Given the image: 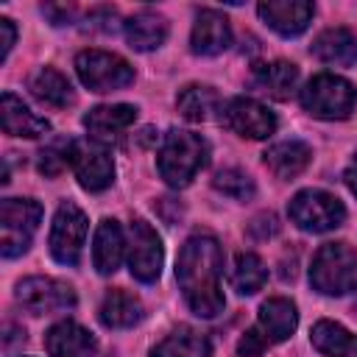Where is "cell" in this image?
<instances>
[{
  "label": "cell",
  "mask_w": 357,
  "mask_h": 357,
  "mask_svg": "<svg viewBox=\"0 0 357 357\" xmlns=\"http://www.w3.org/2000/svg\"><path fill=\"white\" fill-rule=\"evenodd\" d=\"M220 273H223V251L220 243L212 234H192L176 262V279L181 287V296L187 307L201 318H215L223 312V290H220Z\"/></svg>",
  "instance_id": "cell-1"
},
{
  "label": "cell",
  "mask_w": 357,
  "mask_h": 357,
  "mask_svg": "<svg viewBox=\"0 0 357 357\" xmlns=\"http://www.w3.org/2000/svg\"><path fill=\"white\" fill-rule=\"evenodd\" d=\"M206 162H209L206 139L195 131H181V128H173L165 134L156 156L159 176L165 178L167 187H176V190L187 187L198 176V170L206 167Z\"/></svg>",
  "instance_id": "cell-2"
},
{
  "label": "cell",
  "mask_w": 357,
  "mask_h": 357,
  "mask_svg": "<svg viewBox=\"0 0 357 357\" xmlns=\"http://www.w3.org/2000/svg\"><path fill=\"white\" fill-rule=\"evenodd\" d=\"M310 284L321 296H346L357 287V251L349 243H326L312 257Z\"/></svg>",
  "instance_id": "cell-3"
},
{
  "label": "cell",
  "mask_w": 357,
  "mask_h": 357,
  "mask_svg": "<svg viewBox=\"0 0 357 357\" xmlns=\"http://www.w3.org/2000/svg\"><path fill=\"white\" fill-rule=\"evenodd\" d=\"M298 100L312 117L346 120L357 106V89L351 81L335 73H318L304 84V89L298 92Z\"/></svg>",
  "instance_id": "cell-4"
},
{
  "label": "cell",
  "mask_w": 357,
  "mask_h": 357,
  "mask_svg": "<svg viewBox=\"0 0 357 357\" xmlns=\"http://www.w3.org/2000/svg\"><path fill=\"white\" fill-rule=\"evenodd\" d=\"M42 223V204L33 198L0 201V251L3 257H20L28 251L33 231Z\"/></svg>",
  "instance_id": "cell-5"
},
{
  "label": "cell",
  "mask_w": 357,
  "mask_h": 357,
  "mask_svg": "<svg viewBox=\"0 0 357 357\" xmlns=\"http://www.w3.org/2000/svg\"><path fill=\"white\" fill-rule=\"evenodd\" d=\"M290 220L301 229V231H332L346 220V206L340 204V198H335L332 192L324 190H301L290 198L287 206Z\"/></svg>",
  "instance_id": "cell-6"
},
{
  "label": "cell",
  "mask_w": 357,
  "mask_h": 357,
  "mask_svg": "<svg viewBox=\"0 0 357 357\" xmlns=\"http://www.w3.org/2000/svg\"><path fill=\"white\" fill-rule=\"evenodd\" d=\"M75 73L92 92H114L134 81V67L109 50H81L75 56Z\"/></svg>",
  "instance_id": "cell-7"
},
{
  "label": "cell",
  "mask_w": 357,
  "mask_h": 357,
  "mask_svg": "<svg viewBox=\"0 0 357 357\" xmlns=\"http://www.w3.org/2000/svg\"><path fill=\"white\" fill-rule=\"evenodd\" d=\"M84 240H86V215L75 204L64 201L53 215V226L47 237L53 259L61 265H78Z\"/></svg>",
  "instance_id": "cell-8"
},
{
  "label": "cell",
  "mask_w": 357,
  "mask_h": 357,
  "mask_svg": "<svg viewBox=\"0 0 357 357\" xmlns=\"http://www.w3.org/2000/svg\"><path fill=\"white\" fill-rule=\"evenodd\" d=\"M14 296L22 304V310H28L31 315H50L75 307V290L53 276H28L17 282Z\"/></svg>",
  "instance_id": "cell-9"
},
{
  "label": "cell",
  "mask_w": 357,
  "mask_h": 357,
  "mask_svg": "<svg viewBox=\"0 0 357 357\" xmlns=\"http://www.w3.org/2000/svg\"><path fill=\"white\" fill-rule=\"evenodd\" d=\"M162 262H165V248H162L159 234L142 218L131 220V226H128V268H131V276L151 284V282L159 279Z\"/></svg>",
  "instance_id": "cell-10"
},
{
  "label": "cell",
  "mask_w": 357,
  "mask_h": 357,
  "mask_svg": "<svg viewBox=\"0 0 357 357\" xmlns=\"http://www.w3.org/2000/svg\"><path fill=\"white\" fill-rule=\"evenodd\" d=\"M70 167L78 178V184L86 192H100L114 181V162L112 153L106 151L103 142L86 139V142H75L73 145V159Z\"/></svg>",
  "instance_id": "cell-11"
},
{
  "label": "cell",
  "mask_w": 357,
  "mask_h": 357,
  "mask_svg": "<svg viewBox=\"0 0 357 357\" xmlns=\"http://www.w3.org/2000/svg\"><path fill=\"white\" fill-rule=\"evenodd\" d=\"M223 123L245 139H268L276 131V114L254 98H231L223 106Z\"/></svg>",
  "instance_id": "cell-12"
},
{
  "label": "cell",
  "mask_w": 357,
  "mask_h": 357,
  "mask_svg": "<svg viewBox=\"0 0 357 357\" xmlns=\"http://www.w3.org/2000/svg\"><path fill=\"white\" fill-rule=\"evenodd\" d=\"M257 11L271 31L282 36H298L312 22L315 6L310 0H262Z\"/></svg>",
  "instance_id": "cell-13"
},
{
  "label": "cell",
  "mask_w": 357,
  "mask_h": 357,
  "mask_svg": "<svg viewBox=\"0 0 357 357\" xmlns=\"http://www.w3.org/2000/svg\"><path fill=\"white\" fill-rule=\"evenodd\" d=\"M231 45V25L229 20L215 11V8H204L195 17L192 33H190V47L195 56H220L223 50H229Z\"/></svg>",
  "instance_id": "cell-14"
},
{
  "label": "cell",
  "mask_w": 357,
  "mask_h": 357,
  "mask_svg": "<svg viewBox=\"0 0 357 357\" xmlns=\"http://www.w3.org/2000/svg\"><path fill=\"white\" fill-rule=\"evenodd\" d=\"M45 349L50 357H95L98 340L89 329L75 321H59L45 335Z\"/></svg>",
  "instance_id": "cell-15"
},
{
  "label": "cell",
  "mask_w": 357,
  "mask_h": 357,
  "mask_svg": "<svg viewBox=\"0 0 357 357\" xmlns=\"http://www.w3.org/2000/svg\"><path fill=\"white\" fill-rule=\"evenodd\" d=\"M137 120V106L131 103H109V106H95L84 114V128L95 142H112L117 139L126 128H131Z\"/></svg>",
  "instance_id": "cell-16"
},
{
  "label": "cell",
  "mask_w": 357,
  "mask_h": 357,
  "mask_svg": "<svg viewBox=\"0 0 357 357\" xmlns=\"http://www.w3.org/2000/svg\"><path fill=\"white\" fill-rule=\"evenodd\" d=\"M0 126L8 137H45L50 131V123L39 114H33L14 92L0 95Z\"/></svg>",
  "instance_id": "cell-17"
},
{
  "label": "cell",
  "mask_w": 357,
  "mask_h": 357,
  "mask_svg": "<svg viewBox=\"0 0 357 357\" xmlns=\"http://www.w3.org/2000/svg\"><path fill=\"white\" fill-rule=\"evenodd\" d=\"M128 243H126V234L120 229L117 220L106 218L98 223L95 229V240H92V262H95V271L109 276L120 268L123 262V254H126Z\"/></svg>",
  "instance_id": "cell-18"
},
{
  "label": "cell",
  "mask_w": 357,
  "mask_h": 357,
  "mask_svg": "<svg viewBox=\"0 0 357 357\" xmlns=\"http://www.w3.org/2000/svg\"><path fill=\"white\" fill-rule=\"evenodd\" d=\"M251 84L273 100H287L298 86V67L293 61H284V59L257 64L251 73Z\"/></svg>",
  "instance_id": "cell-19"
},
{
  "label": "cell",
  "mask_w": 357,
  "mask_h": 357,
  "mask_svg": "<svg viewBox=\"0 0 357 357\" xmlns=\"http://www.w3.org/2000/svg\"><path fill=\"white\" fill-rule=\"evenodd\" d=\"M254 326L271 340V346L287 340V337L296 332V326H298L296 304H293L290 298H282V296L262 301V307H259V318H257Z\"/></svg>",
  "instance_id": "cell-20"
},
{
  "label": "cell",
  "mask_w": 357,
  "mask_h": 357,
  "mask_svg": "<svg viewBox=\"0 0 357 357\" xmlns=\"http://www.w3.org/2000/svg\"><path fill=\"white\" fill-rule=\"evenodd\" d=\"M98 318L109 329H131L145 318V307H142L139 296H134L128 290H109L100 301Z\"/></svg>",
  "instance_id": "cell-21"
},
{
  "label": "cell",
  "mask_w": 357,
  "mask_h": 357,
  "mask_svg": "<svg viewBox=\"0 0 357 357\" xmlns=\"http://www.w3.org/2000/svg\"><path fill=\"white\" fill-rule=\"evenodd\" d=\"M310 50L324 64L351 67L357 61V33H351L349 28H326L315 36Z\"/></svg>",
  "instance_id": "cell-22"
},
{
  "label": "cell",
  "mask_w": 357,
  "mask_h": 357,
  "mask_svg": "<svg viewBox=\"0 0 357 357\" xmlns=\"http://www.w3.org/2000/svg\"><path fill=\"white\" fill-rule=\"evenodd\" d=\"M268 170L276 176V178H296L298 173L307 170L310 159H312V151L307 142L301 139H284V142H273L265 153H262Z\"/></svg>",
  "instance_id": "cell-23"
},
{
  "label": "cell",
  "mask_w": 357,
  "mask_h": 357,
  "mask_svg": "<svg viewBox=\"0 0 357 357\" xmlns=\"http://www.w3.org/2000/svg\"><path fill=\"white\" fill-rule=\"evenodd\" d=\"M123 31H126V42L134 50L148 53L162 47V42L167 39V20L156 11H139L123 22Z\"/></svg>",
  "instance_id": "cell-24"
},
{
  "label": "cell",
  "mask_w": 357,
  "mask_h": 357,
  "mask_svg": "<svg viewBox=\"0 0 357 357\" xmlns=\"http://www.w3.org/2000/svg\"><path fill=\"white\" fill-rule=\"evenodd\" d=\"M176 109L184 120L204 123V120H212L215 112L220 109V95L209 84H187L176 98Z\"/></svg>",
  "instance_id": "cell-25"
},
{
  "label": "cell",
  "mask_w": 357,
  "mask_h": 357,
  "mask_svg": "<svg viewBox=\"0 0 357 357\" xmlns=\"http://www.w3.org/2000/svg\"><path fill=\"white\" fill-rule=\"evenodd\" d=\"M209 354H212V346L204 332L192 326H178L165 340H159L148 357H209Z\"/></svg>",
  "instance_id": "cell-26"
},
{
  "label": "cell",
  "mask_w": 357,
  "mask_h": 357,
  "mask_svg": "<svg viewBox=\"0 0 357 357\" xmlns=\"http://www.w3.org/2000/svg\"><path fill=\"white\" fill-rule=\"evenodd\" d=\"M310 340L324 357H357V335L335 321H318L310 332Z\"/></svg>",
  "instance_id": "cell-27"
},
{
  "label": "cell",
  "mask_w": 357,
  "mask_h": 357,
  "mask_svg": "<svg viewBox=\"0 0 357 357\" xmlns=\"http://www.w3.org/2000/svg\"><path fill=\"white\" fill-rule=\"evenodd\" d=\"M31 92H33L36 100H42V103H47L53 109H64V106H70L75 100V92H73L70 81L53 67H42V70L33 73Z\"/></svg>",
  "instance_id": "cell-28"
},
{
  "label": "cell",
  "mask_w": 357,
  "mask_h": 357,
  "mask_svg": "<svg viewBox=\"0 0 357 357\" xmlns=\"http://www.w3.org/2000/svg\"><path fill=\"white\" fill-rule=\"evenodd\" d=\"M229 282H231V287H234L240 296H254V293H259V290L265 287V282H268V268H265V262H262L257 254L243 251V254H237L234 262H231Z\"/></svg>",
  "instance_id": "cell-29"
},
{
  "label": "cell",
  "mask_w": 357,
  "mask_h": 357,
  "mask_svg": "<svg viewBox=\"0 0 357 357\" xmlns=\"http://www.w3.org/2000/svg\"><path fill=\"white\" fill-rule=\"evenodd\" d=\"M212 187H215L218 192L234 198V201H248V198H254V192H257L254 178H251L245 170H237V167L220 170V173L212 178Z\"/></svg>",
  "instance_id": "cell-30"
},
{
  "label": "cell",
  "mask_w": 357,
  "mask_h": 357,
  "mask_svg": "<svg viewBox=\"0 0 357 357\" xmlns=\"http://www.w3.org/2000/svg\"><path fill=\"white\" fill-rule=\"evenodd\" d=\"M73 145H75V139H53V142H47L39 151V173H45L47 178L59 176L73 159Z\"/></svg>",
  "instance_id": "cell-31"
},
{
  "label": "cell",
  "mask_w": 357,
  "mask_h": 357,
  "mask_svg": "<svg viewBox=\"0 0 357 357\" xmlns=\"http://www.w3.org/2000/svg\"><path fill=\"white\" fill-rule=\"evenodd\" d=\"M268 346H271V340H268L257 326H251V329L240 337V343H237V354H240V357H262Z\"/></svg>",
  "instance_id": "cell-32"
},
{
  "label": "cell",
  "mask_w": 357,
  "mask_h": 357,
  "mask_svg": "<svg viewBox=\"0 0 357 357\" xmlns=\"http://www.w3.org/2000/svg\"><path fill=\"white\" fill-rule=\"evenodd\" d=\"M248 231H251L254 237H259V240H268V237H273V234L279 231L276 215H273V212H262V215H257V218L248 223Z\"/></svg>",
  "instance_id": "cell-33"
},
{
  "label": "cell",
  "mask_w": 357,
  "mask_h": 357,
  "mask_svg": "<svg viewBox=\"0 0 357 357\" xmlns=\"http://www.w3.org/2000/svg\"><path fill=\"white\" fill-rule=\"evenodd\" d=\"M14 39H17V28L8 17H0V61L8 56V50L14 47Z\"/></svg>",
  "instance_id": "cell-34"
},
{
  "label": "cell",
  "mask_w": 357,
  "mask_h": 357,
  "mask_svg": "<svg viewBox=\"0 0 357 357\" xmlns=\"http://www.w3.org/2000/svg\"><path fill=\"white\" fill-rule=\"evenodd\" d=\"M343 178H346V187L357 195V156L349 162V167H346V173H343Z\"/></svg>",
  "instance_id": "cell-35"
}]
</instances>
